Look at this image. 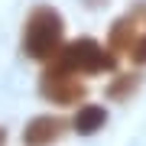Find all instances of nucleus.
<instances>
[{"label": "nucleus", "mask_w": 146, "mask_h": 146, "mask_svg": "<svg viewBox=\"0 0 146 146\" xmlns=\"http://www.w3.org/2000/svg\"><path fill=\"white\" fill-rule=\"evenodd\" d=\"M3 140H7V133H3V130H0V146H3Z\"/></svg>", "instance_id": "obj_9"}, {"label": "nucleus", "mask_w": 146, "mask_h": 146, "mask_svg": "<svg viewBox=\"0 0 146 146\" xmlns=\"http://www.w3.org/2000/svg\"><path fill=\"white\" fill-rule=\"evenodd\" d=\"M49 65L75 72V75H101V72H114L117 55L110 52V49H104L101 42L81 36V39H72L68 46H62V52H58Z\"/></svg>", "instance_id": "obj_2"}, {"label": "nucleus", "mask_w": 146, "mask_h": 146, "mask_svg": "<svg viewBox=\"0 0 146 146\" xmlns=\"http://www.w3.org/2000/svg\"><path fill=\"white\" fill-rule=\"evenodd\" d=\"M104 123H107V110L101 104H81L78 114H75V120H72V130L81 133V136H91V133H98Z\"/></svg>", "instance_id": "obj_5"}, {"label": "nucleus", "mask_w": 146, "mask_h": 146, "mask_svg": "<svg viewBox=\"0 0 146 146\" xmlns=\"http://www.w3.org/2000/svg\"><path fill=\"white\" fill-rule=\"evenodd\" d=\"M140 84V78L136 75H117L114 81L107 84V98H114V101H123V98H130V91Z\"/></svg>", "instance_id": "obj_7"}, {"label": "nucleus", "mask_w": 146, "mask_h": 146, "mask_svg": "<svg viewBox=\"0 0 146 146\" xmlns=\"http://www.w3.org/2000/svg\"><path fill=\"white\" fill-rule=\"evenodd\" d=\"M39 91H42L46 101H52V104H58V107L81 104L84 94H88L84 81L75 72H65V68H55V65L46 68V75H42V81H39Z\"/></svg>", "instance_id": "obj_3"}, {"label": "nucleus", "mask_w": 146, "mask_h": 146, "mask_svg": "<svg viewBox=\"0 0 146 146\" xmlns=\"http://www.w3.org/2000/svg\"><path fill=\"white\" fill-rule=\"evenodd\" d=\"M143 33H136V20L133 16H123V20H117L114 26H110V42H107V49L110 52H130L133 49V42L140 39Z\"/></svg>", "instance_id": "obj_6"}, {"label": "nucleus", "mask_w": 146, "mask_h": 146, "mask_svg": "<svg viewBox=\"0 0 146 146\" xmlns=\"http://www.w3.org/2000/svg\"><path fill=\"white\" fill-rule=\"evenodd\" d=\"M62 39H65L62 13L49 3L33 7V13L26 20V29H23V52L29 58H39V62H52L65 46Z\"/></svg>", "instance_id": "obj_1"}, {"label": "nucleus", "mask_w": 146, "mask_h": 146, "mask_svg": "<svg viewBox=\"0 0 146 146\" xmlns=\"http://www.w3.org/2000/svg\"><path fill=\"white\" fill-rule=\"evenodd\" d=\"M68 130V120L55 117V114H39L33 117L26 123V130H23V143L26 146H52L65 136Z\"/></svg>", "instance_id": "obj_4"}, {"label": "nucleus", "mask_w": 146, "mask_h": 146, "mask_svg": "<svg viewBox=\"0 0 146 146\" xmlns=\"http://www.w3.org/2000/svg\"><path fill=\"white\" fill-rule=\"evenodd\" d=\"M130 58H133L136 65H146V33H143V36L133 42V49H130Z\"/></svg>", "instance_id": "obj_8"}]
</instances>
